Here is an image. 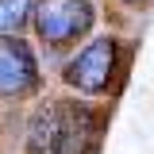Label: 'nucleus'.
Segmentation results:
<instances>
[{
	"label": "nucleus",
	"mask_w": 154,
	"mask_h": 154,
	"mask_svg": "<svg viewBox=\"0 0 154 154\" xmlns=\"http://www.w3.org/2000/svg\"><path fill=\"white\" fill-rule=\"evenodd\" d=\"M93 143L96 116L77 100L42 104L27 123V154H89Z\"/></svg>",
	"instance_id": "f257e3e1"
},
{
	"label": "nucleus",
	"mask_w": 154,
	"mask_h": 154,
	"mask_svg": "<svg viewBox=\"0 0 154 154\" xmlns=\"http://www.w3.org/2000/svg\"><path fill=\"white\" fill-rule=\"evenodd\" d=\"M31 23L46 46L62 50V46H73L93 27V4L89 0H38L31 12Z\"/></svg>",
	"instance_id": "7ed1b4c3"
},
{
	"label": "nucleus",
	"mask_w": 154,
	"mask_h": 154,
	"mask_svg": "<svg viewBox=\"0 0 154 154\" xmlns=\"http://www.w3.org/2000/svg\"><path fill=\"white\" fill-rule=\"evenodd\" d=\"M35 4L31 0H0V38H16L31 23Z\"/></svg>",
	"instance_id": "39448f33"
},
{
	"label": "nucleus",
	"mask_w": 154,
	"mask_h": 154,
	"mask_svg": "<svg viewBox=\"0 0 154 154\" xmlns=\"http://www.w3.org/2000/svg\"><path fill=\"white\" fill-rule=\"evenodd\" d=\"M116 69H119V42L112 35H100L69 58L66 85H73L77 93H85V96H100V93L112 89Z\"/></svg>",
	"instance_id": "f03ea898"
},
{
	"label": "nucleus",
	"mask_w": 154,
	"mask_h": 154,
	"mask_svg": "<svg viewBox=\"0 0 154 154\" xmlns=\"http://www.w3.org/2000/svg\"><path fill=\"white\" fill-rule=\"evenodd\" d=\"M38 85L35 54L23 38H0V96H23Z\"/></svg>",
	"instance_id": "20e7f679"
}]
</instances>
